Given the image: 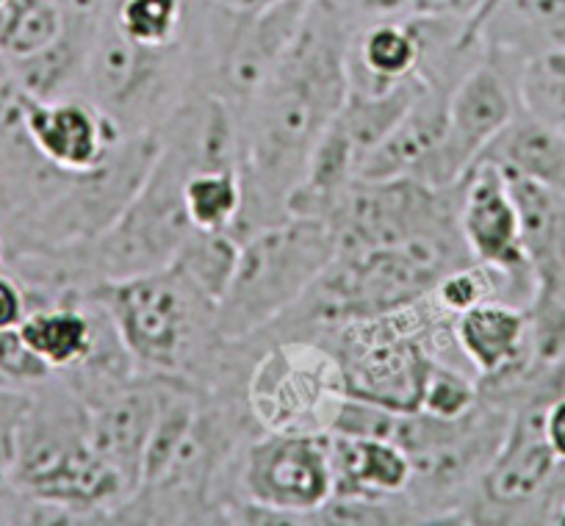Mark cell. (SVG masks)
<instances>
[{
  "label": "cell",
  "instance_id": "obj_1",
  "mask_svg": "<svg viewBox=\"0 0 565 526\" xmlns=\"http://www.w3.org/2000/svg\"><path fill=\"white\" fill-rule=\"evenodd\" d=\"M361 29L352 0H311L295 40L238 117L244 208L233 236L289 216L313 148L350 92V51Z\"/></svg>",
  "mask_w": 565,
  "mask_h": 526
},
{
  "label": "cell",
  "instance_id": "obj_2",
  "mask_svg": "<svg viewBox=\"0 0 565 526\" xmlns=\"http://www.w3.org/2000/svg\"><path fill=\"white\" fill-rule=\"evenodd\" d=\"M92 294L139 372L186 379L198 390L211 383L227 344L216 328V300L175 264L106 280Z\"/></svg>",
  "mask_w": 565,
  "mask_h": 526
},
{
  "label": "cell",
  "instance_id": "obj_3",
  "mask_svg": "<svg viewBox=\"0 0 565 526\" xmlns=\"http://www.w3.org/2000/svg\"><path fill=\"white\" fill-rule=\"evenodd\" d=\"M510 419L513 410L482 394L458 419H436L424 410L399 416L394 443L411 458L405 498L416 524H463L466 507L502 447Z\"/></svg>",
  "mask_w": 565,
  "mask_h": 526
},
{
  "label": "cell",
  "instance_id": "obj_4",
  "mask_svg": "<svg viewBox=\"0 0 565 526\" xmlns=\"http://www.w3.org/2000/svg\"><path fill=\"white\" fill-rule=\"evenodd\" d=\"M333 230L319 216L289 214L238 244L233 278L216 305L222 339L242 341L289 311L335 258Z\"/></svg>",
  "mask_w": 565,
  "mask_h": 526
},
{
  "label": "cell",
  "instance_id": "obj_5",
  "mask_svg": "<svg viewBox=\"0 0 565 526\" xmlns=\"http://www.w3.org/2000/svg\"><path fill=\"white\" fill-rule=\"evenodd\" d=\"M244 397L260 432H330L347 399L339 357L322 339L255 341Z\"/></svg>",
  "mask_w": 565,
  "mask_h": 526
},
{
  "label": "cell",
  "instance_id": "obj_6",
  "mask_svg": "<svg viewBox=\"0 0 565 526\" xmlns=\"http://www.w3.org/2000/svg\"><path fill=\"white\" fill-rule=\"evenodd\" d=\"M189 40L170 47L130 42L106 14L92 45L84 97L117 119L125 133L159 130L192 89Z\"/></svg>",
  "mask_w": 565,
  "mask_h": 526
},
{
  "label": "cell",
  "instance_id": "obj_7",
  "mask_svg": "<svg viewBox=\"0 0 565 526\" xmlns=\"http://www.w3.org/2000/svg\"><path fill=\"white\" fill-rule=\"evenodd\" d=\"M519 64L515 58L482 47V56L466 69L449 95L441 142L416 167L413 178L436 189L460 183L482 150L519 114L521 103L515 89Z\"/></svg>",
  "mask_w": 565,
  "mask_h": 526
},
{
  "label": "cell",
  "instance_id": "obj_8",
  "mask_svg": "<svg viewBox=\"0 0 565 526\" xmlns=\"http://www.w3.org/2000/svg\"><path fill=\"white\" fill-rule=\"evenodd\" d=\"M521 216V241L532 275L526 302L537 363L565 355V194L526 178L508 175Z\"/></svg>",
  "mask_w": 565,
  "mask_h": 526
},
{
  "label": "cell",
  "instance_id": "obj_9",
  "mask_svg": "<svg viewBox=\"0 0 565 526\" xmlns=\"http://www.w3.org/2000/svg\"><path fill=\"white\" fill-rule=\"evenodd\" d=\"M242 496L289 524H311L333 496L330 432H258L242 460Z\"/></svg>",
  "mask_w": 565,
  "mask_h": 526
},
{
  "label": "cell",
  "instance_id": "obj_10",
  "mask_svg": "<svg viewBox=\"0 0 565 526\" xmlns=\"http://www.w3.org/2000/svg\"><path fill=\"white\" fill-rule=\"evenodd\" d=\"M458 225L471 258L504 275L513 289V300L526 308L532 297V275L521 241V216L499 167L477 161L460 178Z\"/></svg>",
  "mask_w": 565,
  "mask_h": 526
},
{
  "label": "cell",
  "instance_id": "obj_11",
  "mask_svg": "<svg viewBox=\"0 0 565 526\" xmlns=\"http://www.w3.org/2000/svg\"><path fill=\"white\" fill-rule=\"evenodd\" d=\"M20 114L31 144L45 161L64 172H89L106 164L128 137L89 97L36 100L20 92Z\"/></svg>",
  "mask_w": 565,
  "mask_h": 526
},
{
  "label": "cell",
  "instance_id": "obj_12",
  "mask_svg": "<svg viewBox=\"0 0 565 526\" xmlns=\"http://www.w3.org/2000/svg\"><path fill=\"white\" fill-rule=\"evenodd\" d=\"M164 388L167 377L139 372L128 383L84 402L92 449L128 482L130 493L139 487L141 458L153 432Z\"/></svg>",
  "mask_w": 565,
  "mask_h": 526
},
{
  "label": "cell",
  "instance_id": "obj_13",
  "mask_svg": "<svg viewBox=\"0 0 565 526\" xmlns=\"http://www.w3.org/2000/svg\"><path fill=\"white\" fill-rule=\"evenodd\" d=\"M526 62L565 47V0H482L463 23L460 45Z\"/></svg>",
  "mask_w": 565,
  "mask_h": 526
},
{
  "label": "cell",
  "instance_id": "obj_14",
  "mask_svg": "<svg viewBox=\"0 0 565 526\" xmlns=\"http://www.w3.org/2000/svg\"><path fill=\"white\" fill-rule=\"evenodd\" d=\"M108 328L111 319L106 308L89 291L75 300L31 308L20 324V333L53 374H67L89 361Z\"/></svg>",
  "mask_w": 565,
  "mask_h": 526
},
{
  "label": "cell",
  "instance_id": "obj_15",
  "mask_svg": "<svg viewBox=\"0 0 565 526\" xmlns=\"http://www.w3.org/2000/svg\"><path fill=\"white\" fill-rule=\"evenodd\" d=\"M424 62V25L418 18L361 23L350 51V89L385 92L407 84Z\"/></svg>",
  "mask_w": 565,
  "mask_h": 526
},
{
  "label": "cell",
  "instance_id": "obj_16",
  "mask_svg": "<svg viewBox=\"0 0 565 526\" xmlns=\"http://www.w3.org/2000/svg\"><path fill=\"white\" fill-rule=\"evenodd\" d=\"M100 23L103 20L67 18V25L56 42L34 56L12 62L14 86L36 100L84 97L86 67Z\"/></svg>",
  "mask_w": 565,
  "mask_h": 526
},
{
  "label": "cell",
  "instance_id": "obj_17",
  "mask_svg": "<svg viewBox=\"0 0 565 526\" xmlns=\"http://www.w3.org/2000/svg\"><path fill=\"white\" fill-rule=\"evenodd\" d=\"M333 496H402L411 482V458L399 443L330 432Z\"/></svg>",
  "mask_w": 565,
  "mask_h": 526
},
{
  "label": "cell",
  "instance_id": "obj_18",
  "mask_svg": "<svg viewBox=\"0 0 565 526\" xmlns=\"http://www.w3.org/2000/svg\"><path fill=\"white\" fill-rule=\"evenodd\" d=\"M477 161H488L508 175L526 178L565 194V137L524 108H519L508 128L482 150Z\"/></svg>",
  "mask_w": 565,
  "mask_h": 526
},
{
  "label": "cell",
  "instance_id": "obj_19",
  "mask_svg": "<svg viewBox=\"0 0 565 526\" xmlns=\"http://www.w3.org/2000/svg\"><path fill=\"white\" fill-rule=\"evenodd\" d=\"M183 203L194 230L233 236L244 208L242 172L238 167H200L183 186Z\"/></svg>",
  "mask_w": 565,
  "mask_h": 526
},
{
  "label": "cell",
  "instance_id": "obj_20",
  "mask_svg": "<svg viewBox=\"0 0 565 526\" xmlns=\"http://www.w3.org/2000/svg\"><path fill=\"white\" fill-rule=\"evenodd\" d=\"M67 25L56 0H7L0 9V51L20 62L45 51Z\"/></svg>",
  "mask_w": 565,
  "mask_h": 526
},
{
  "label": "cell",
  "instance_id": "obj_21",
  "mask_svg": "<svg viewBox=\"0 0 565 526\" xmlns=\"http://www.w3.org/2000/svg\"><path fill=\"white\" fill-rule=\"evenodd\" d=\"M192 0H114V25L141 47H170L186 40Z\"/></svg>",
  "mask_w": 565,
  "mask_h": 526
},
{
  "label": "cell",
  "instance_id": "obj_22",
  "mask_svg": "<svg viewBox=\"0 0 565 526\" xmlns=\"http://www.w3.org/2000/svg\"><path fill=\"white\" fill-rule=\"evenodd\" d=\"M515 89L526 114L565 137V47L521 62Z\"/></svg>",
  "mask_w": 565,
  "mask_h": 526
},
{
  "label": "cell",
  "instance_id": "obj_23",
  "mask_svg": "<svg viewBox=\"0 0 565 526\" xmlns=\"http://www.w3.org/2000/svg\"><path fill=\"white\" fill-rule=\"evenodd\" d=\"M238 244L242 241L231 233L194 230L172 264L220 305L222 294L233 278V269H236Z\"/></svg>",
  "mask_w": 565,
  "mask_h": 526
},
{
  "label": "cell",
  "instance_id": "obj_24",
  "mask_svg": "<svg viewBox=\"0 0 565 526\" xmlns=\"http://www.w3.org/2000/svg\"><path fill=\"white\" fill-rule=\"evenodd\" d=\"M477 399H480V383L475 374L433 357L430 368L424 374L418 410L436 419H458L466 410L475 408Z\"/></svg>",
  "mask_w": 565,
  "mask_h": 526
},
{
  "label": "cell",
  "instance_id": "obj_25",
  "mask_svg": "<svg viewBox=\"0 0 565 526\" xmlns=\"http://www.w3.org/2000/svg\"><path fill=\"white\" fill-rule=\"evenodd\" d=\"M51 374V368L25 344L20 328H0V379L12 385H36Z\"/></svg>",
  "mask_w": 565,
  "mask_h": 526
},
{
  "label": "cell",
  "instance_id": "obj_26",
  "mask_svg": "<svg viewBox=\"0 0 565 526\" xmlns=\"http://www.w3.org/2000/svg\"><path fill=\"white\" fill-rule=\"evenodd\" d=\"M31 405V385L0 383V485H7L20 421Z\"/></svg>",
  "mask_w": 565,
  "mask_h": 526
},
{
  "label": "cell",
  "instance_id": "obj_27",
  "mask_svg": "<svg viewBox=\"0 0 565 526\" xmlns=\"http://www.w3.org/2000/svg\"><path fill=\"white\" fill-rule=\"evenodd\" d=\"M29 294L9 269H0V328H20L29 316Z\"/></svg>",
  "mask_w": 565,
  "mask_h": 526
},
{
  "label": "cell",
  "instance_id": "obj_28",
  "mask_svg": "<svg viewBox=\"0 0 565 526\" xmlns=\"http://www.w3.org/2000/svg\"><path fill=\"white\" fill-rule=\"evenodd\" d=\"M543 430H546V441L557 460L565 463V397H557L554 402L546 405L543 414Z\"/></svg>",
  "mask_w": 565,
  "mask_h": 526
},
{
  "label": "cell",
  "instance_id": "obj_29",
  "mask_svg": "<svg viewBox=\"0 0 565 526\" xmlns=\"http://www.w3.org/2000/svg\"><path fill=\"white\" fill-rule=\"evenodd\" d=\"M216 7H222L225 12L238 14V18H253V14L266 12V9L277 7L280 0H214Z\"/></svg>",
  "mask_w": 565,
  "mask_h": 526
},
{
  "label": "cell",
  "instance_id": "obj_30",
  "mask_svg": "<svg viewBox=\"0 0 565 526\" xmlns=\"http://www.w3.org/2000/svg\"><path fill=\"white\" fill-rule=\"evenodd\" d=\"M9 84H14L12 62H9V58H7V53L0 51V89H7Z\"/></svg>",
  "mask_w": 565,
  "mask_h": 526
},
{
  "label": "cell",
  "instance_id": "obj_31",
  "mask_svg": "<svg viewBox=\"0 0 565 526\" xmlns=\"http://www.w3.org/2000/svg\"><path fill=\"white\" fill-rule=\"evenodd\" d=\"M3 260H7V238L0 233V267H3Z\"/></svg>",
  "mask_w": 565,
  "mask_h": 526
},
{
  "label": "cell",
  "instance_id": "obj_32",
  "mask_svg": "<svg viewBox=\"0 0 565 526\" xmlns=\"http://www.w3.org/2000/svg\"><path fill=\"white\" fill-rule=\"evenodd\" d=\"M0 383H7V379H0Z\"/></svg>",
  "mask_w": 565,
  "mask_h": 526
}]
</instances>
